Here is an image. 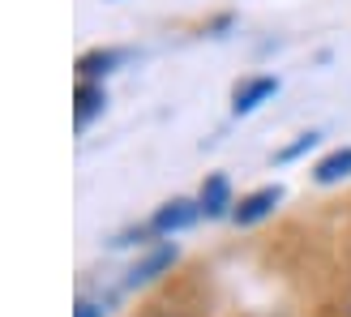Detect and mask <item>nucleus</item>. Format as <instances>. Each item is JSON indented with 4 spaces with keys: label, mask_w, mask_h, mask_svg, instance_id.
Instances as JSON below:
<instances>
[{
    "label": "nucleus",
    "mask_w": 351,
    "mask_h": 317,
    "mask_svg": "<svg viewBox=\"0 0 351 317\" xmlns=\"http://www.w3.org/2000/svg\"><path fill=\"white\" fill-rule=\"evenodd\" d=\"M278 202H283V189H278V185H261L253 193H244V198L232 206V219H236V227H257L261 219H270L278 210Z\"/></svg>",
    "instance_id": "nucleus-1"
},
{
    "label": "nucleus",
    "mask_w": 351,
    "mask_h": 317,
    "mask_svg": "<svg viewBox=\"0 0 351 317\" xmlns=\"http://www.w3.org/2000/svg\"><path fill=\"white\" fill-rule=\"evenodd\" d=\"M197 215H202V206H197V202H189V198H171V202H163L159 210H154L150 232L159 236V240H171L176 232L193 227V219H197Z\"/></svg>",
    "instance_id": "nucleus-2"
},
{
    "label": "nucleus",
    "mask_w": 351,
    "mask_h": 317,
    "mask_svg": "<svg viewBox=\"0 0 351 317\" xmlns=\"http://www.w3.org/2000/svg\"><path fill=\"white\" fill-rule=\"evenodd\" d=\"M197 206H202V215L206 219H223V215H232V180H227L223 172L215 176H206L202 180V193H197Z\"/></svg>",
    "instance_id": "nucleus-3"
},
{
    "label": "nucleus",
    "mask_w": 351,
    "mask_h": 317,
    "mask_svg": "<svg viewBox=\"0 0 351 317\" xmlns=\"http://www.w3.org/2000/svg\"><path fill=\"white\" fill-rule=\"evenodd\" d=\"M278 95V78H270V73H261V78H249L244 86H236V95H232V112L236 116H249V112H257L266 99H274Z\"/></svg>",
    "instance_id": "nucleus-4"
},
{
    "label": "nucleus",
    "mask_w": 351,
    "mask_h": 317,
    "mask_svg": "<svg viewBox=\"0 0 351 317\" xmlns=\"http://www.w3.org/2000/svg\"><path fill=\"white\" fill-rule=\"evenodd\" d=\"M171 266H176V244H159V249H150V253L129 270L125 283H129V287H146V283H154V279H159L163 270H171Z\"/></svg>",
    "instance_id": "nucleus-5"
},
{
    "label": "nucleus",
    "mask_w": 351,
    "mask_h": 317,
    "mask_svg": "<svg viewBox=\"0 0 351 317\" xmlns=\"http://www.w3.org/2000/svg\"><path fill=\"white\" fill-rule=\"evenodd\" d=\"M103 108H108V91H103V82H77V91H73V120H77V129H86L95 116H103Z\"/></svg>",
    "instance_id": "nucleus-6"
},
{
    "label": "nucleus",
    "mask_w": 351,
    "mask_h": 317,
    "mask_svg": "<svg viewBox=\"0 0 351 317\" xmlns=\"http://www.w3.org/2000/svg\"><path fill=\"white\" fill-rule=\"evenodd\" d=\"M116 64H120V51H112V47L82 51V56H77V82H103Z\"/></svg>",
    "instance_id": "nucleus-7"
},
{
    "label": "nucleus",
    "mask_w": 351,
    "mask_h": 317,
    "mask_svg": "<svg viewBox=\"0 0 351 317\" xmlns=\"http://www.w3.org/2000/svg\"><path fill=\"white\" fill-rule=\"evenodd\" d=\"M347 176H351V146L330 150L326 158H317V167H313V180L317 185H339Z\"/></svg>",
    "instance_id": "nucleus-8"
},
{
    "label": "nucleus",
    "mask_w": 351,
    "mask_h": 317,
    "mask_svg": "<svg viewBox=\"0 0 351 317\" xmlns=\"http://www.w3.org/2000/svg\"><path fill=\"white\" fill-rule=\"evenodd\" d=\"M317 137H322V133H300V137H295V142H291L283 154H278V158H283V163H291V158H300L304 150H313V146H317Z\"/></svg>",
    "instance_id": "nucleus-9"
},
{
    "label": "nucleus",
    "mask_w": 351,
    "mask_h": 317,
    "mask_svg": "<svg viewBox=\"0 0 351 317\" xmlns=\"http://www.w3.org/2000/svg\"><path fill=\"white\" fill-rule=\"evenodd\" d=\"M103 313H108V309H103V305H95V301H86V296H82V301L73 305V317H103Z\"/></svg>",
    "instance_id": "nucleus-10"
},
{
    "label": "nucleus",
    "mask_w": 351,
    "mask_h": 317,
    "mask_svg": "<svg viewBox=\"0 0 351 317\" xmlns=\"http://www.w3.org/2000/svg\"><path fill=\"white\" fill-rule=\"evenodd\" d=\"M159 317H176V313H159Z\"/></svg>",
    "instance_id": "nucleus-11"
},
{
    "label": "nucleus",
    "mask_w": 351,
    "mask_h": 317,
    "mask_svg": "<svg viewBox=\"0 0 351 317\" xmlns=\"http://www.w3.org/2000/svg\"><path fill=\"white\" fill-rule=\"evenodd\" d=\"M347 317H351V305H347Z\"/></svg>",
    "instance_id": "nucleus-12"
}]
</instances>
